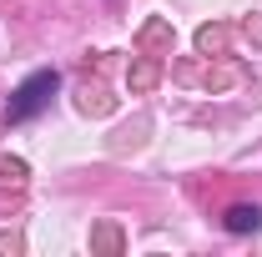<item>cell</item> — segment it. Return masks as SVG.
<instances>
[{
    "label": "cell",
    "instance_id": "6da1fadb",
    "mask_svg": "<svg viewBox=\"0 0 262 257\" xmlns=\"http://www.w3.org/2000/svg\"><path fill=\"white\" fill-rule=\"evenodd\" d=\"M56 86H61V76H56V71H35L31 81H26V86L10 96V106H5V121H10V126H15V121H31L35 111L56 96Z\"/></svg>",
    "mask_w": 262,
    "mask_h": 257
},
{
    "label": "cell",
    "instance_id": "7a4b0ae2",
    "mask_svg": "<svg viewBox=\"0 0 262 257\" xmlns=\"http://www.w3.org/2000/svg\"><path fill=\"white\" fill-rule=\"evenodd\" d=\"M227 227H232V232H257V227H262V207H232Z\"/></svg>",
    "mask_w": 262,
    "mask_h": 257
},
{
    "label": "cell",
    "instance_id": "3957f363",
    "mask_svg": "<svg viewBox=\"0 0 262 257\" xmlns=\"http://www.w3.org/2000/svg\"><path fill=\"white\" fill-rule=\"evenodd\" d=\"M0 177H10V182H26V161H10V157H0Z\"/></svg>",
    "mask_w": 262,
    "mask_h": 257
}]
</instances>
